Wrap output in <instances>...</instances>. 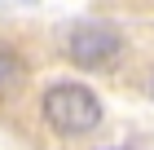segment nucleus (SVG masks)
Returning <instances> with one entry per match:
<instances>
[{"label":"nucleus","mask_w":154,"mask_h":150,"mask_svg":"<svg viewBox=\"0 0 154 150\" xmlns=\"http://www.w3.org/2000/svg\"><path fill=\"white\" fill-rule=\"evenodd\" d=\"M123 53V40H119L115 27L106 22H75L71 31H66V58L75 62V66H110V62Z\"/></svg>","instance_id":"2"},{"label":"nucleus","mask_w":154,"mask_h":150,"mask_svg":"<svg viewBox=\"0 0 154 150\" xmlns=\"http://www.w3.org/2000/svg\"><path fill=\"white\" fill-rule=\"evenodd\" d=\"M44 119L66 137H84L101 128V102L88 84H53L44 93Z\"/></svg>","instance_id":"1"},{"label":"nucleus","mask_w":154,"mask_h":150,"mask_svg":"<svg viewBox=\"0 0 154 150\" xmlns=\"http://www.w3.org/2000/svg\"><path fill=\"white\" fill-rule=\"evenodd\" d=\"M22 75L26 71H22V62H18V53L0 44V97H9V93L22 88Z\"/></svg>","instance_id":"3"}]
</instances>
